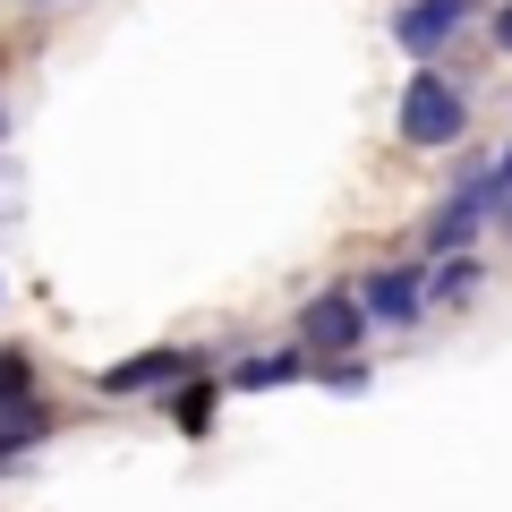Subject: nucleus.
<instances>
[{
    "instance_id": "423d86ee",
    "label": "nucleus",
    "mask_w": 512,
    "mask_h": 512,
    "mask_svg": "<svg viewBox=\"0 0 512 512\" xmlns=\"http://www.w3.org/2000/svg\"><path fill=\"white\" fill-rule=\"evenodd\" d=\"M291 376H308V350H265V359H239L231 367L239 393H274V384H291Z\"/></svg>"
},
{
    "instance_id": "f03ea898",
    "label": "nucleus",
    "mask_w": 512,
    "mask_h": 512,
    "mask_svg": "<svg viewBox=\"0 0 512 512\" xmlns=\"http://www.w3.org/2000/svg\"><path fill=\"white\" fill-rule=\"evenodd\" d=\"M359 333H367L359 291H325V299H308V316H299V350H308V359H350Z\"/></svg>"
},
{
    "instance_id": "f8f14e48",
    "label": "nucleus",
    "mask_w": 512,
    "mask_h": 512,
    "mask_svg": "<svg viewBox=\"0 0 512 512\" xmlns=\"http://www.w3.org/2000/svg\"><path fill=\"white\" fill-rule=\"evenodd\" d=\"M495 52H512V9H495Z\"/></svg>"
},
{
    "instance_id": "6e6552de",
    "label": "nucleus",
    "mask_w": 512,
    "mask_h": 512,
    "mask_svg": "<svg viewBox=\"0 0 512 512\" xmlns=\"http://www.w3.org/2000/svg\"><path fill=\"white\" fill-rule=\"evenodd\" d=\"M470 291H478V256H444L436 282H427V299H453V308H461Z\"/></svg>"
},
{
    "instance_id": "39448f33",
    "label": "nucleus",
    "mask_w": 512,
    "mask_h": 512,
    "mask_svg": "<svg viewBox=\"0 0 512 512\" xmlns=\"http://www.w3.org/2000/svg\"><path fill=\"white\" fill-rule=\"evenodd\" d=\"M180 376H197V350H146V359H120V367H103V393H154V384H180Z\"/></svg>"
},
{
    "instance_id": "0eeeda50",
    "label": "nucleus",
    "mask_w": 512,
    "mask_h": 512,
    "mask_svg": "<svg viewBox=\"0 0 512 512\" xmlns=\"http://www.w3.org/2000/svg\"><path fill=\"white\" fill-rule=\"evenodd\" d=\"M35 436H43V402H35V393H26V402H0V461L26 453Z\"/></svg>"
},
{
    "instance_id": "20e7f679",
    "label": "nucleus",
    "mask_w": 512,
    "mask_h": 512,
    "mask_svg": "<svg viewBox=\"0 0 512 512\" xmlns=\"http://www.w3.org/2000/svg\"><path fill=\"white\" fill-rule=\"evenodd\" d=\"M461 18H470V0H402V18H393V43L402 52H444V43L461 35Z\"/></svg>"
},
{
    "instance_id": "7ed1b4c3",
    "label": "nucleus",
    "mask_w": 512,
    "mask_h": 512,
    "mask_svg": "<svg viewBox=\"0 0 512 512\" xmlns=\"http://www.w3.org/2000/svg\"><path fill=\"white\" fill-rule=\"evenodd\" d=\"M359 308H367V325H419L427 274H419V265H376V274L359 282Z\"/></svg>"
},
{
    "instance_id": "f257e3e1",
    "label": "nucleus",
    "mask_w": 512,
    "mask_h": 512,
    "mask_svg": "<svg viewBox=\"0 0 512 512\" xmlns=\"http://www.w3.org/2000/svg\"><path fill=\"white\" fill-rule=\"evenodd\" d=\"M393 120H402V146H453V137H470V94L453 86V77H436V69H419L402 86V111H393Z\"/></svg>"
},
{
    "instance_id": "1a4fd4ad",
    "label": "nucleus",
    "mask_w": 512,
    "mask_h": 512,
    "mask_svg": "<svg viewBox=\"0 0 512 512\" xmlns=\"http://www.w3.org/2000/svg\"><path fill=\"white\" fill-rule=\"evenodd\" d=\"M487 205H495V222H512V146L487 163Z\"/></svg>"
},
{
    "instance_id": "9d476101",
    "label": "nucleus",
    "mask_w": 512,
    "mask_h": 512,
    "mask_svg": "<svg viewBox=\"0 0 512 512\" xmlns=\"http://www.w3.org/2000/svg\"><path fill=\"white\" fill-rule=\"evenodd\" d=\"M35 376H26V350H0V402H26Z\"/></svg>"
},
{
    "instance_id": "9b49d317",
    "label": "nucleus",
    "mask_w": 512,
    "mask_h": 512,
    "mask_svg": "<svg viewBox=\"0 0 512 512\" xmlns=\"http://www.w3.org/2000/svg\"><path fill=\"white\" fill-rule=\"evenodd\" d=\"M205 419H214V384H188V393H180V427L205 436Z\"/></svg>"
}]
</instances>
